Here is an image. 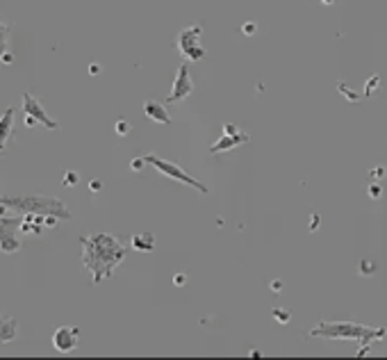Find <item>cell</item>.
I'll return each instance as SVG.
<instances>
[{
	"label": "cell",
	"mask_w": 387,
	"mask_h": 360,
	"mask_svg": "<svg viewBox=\"0 0 387 360\" xmlns=\"http://www.w3.org/2000/svg\"><path fill=\"white\" fill-rule=\"evenodd\" d=\"M82 267L91 271L94 283H100L105 278L114 276V269L123 262L128 246L121 244L119 237L96 233V235L82 237Z\"/></svg>",
	"instance_id": "cell-1"
},
{
	"label": "cell",
	"mask_w": 387,
	"mask_h": 360,
	"mask_svg": "<svg viewBox=\"0 0 387 360\" xmlns=\"http://www.w3.org/2000/svg\"><path fill=\"white\" fill-rule=\"evenodd\" d=\"M312 338H328V340H357L360 351L357 356L369 353V344L376 340H383L387 335V328H369L355 322H321L319 326L310 330Z\"/></svg>",
	"instance_id": "cell-2"
},
{
	"label": "cell",
	"mask_w": 387,
	"mask_h": 360,
	"mask_svg": "<svg viewBox=\"0 0 387 360\" xmlns=\"http://www.w3.org/2000/svg\"><path fill=\"white\" fill-rule=\"evenodd\" d=\"M0 203L9 208L12 215H53L68 221L73 215L62 198L43 196V194H25V196H0Z\"/></svg>",
	"instance_id": "cell-3"
},
{
	"label": "cell",
	"mask_w": 387,
	"mask_h": 360,
	"mask_svg": "<svg viewBox=\"0 0 387 360\" xmlns=\"http://www.w3.org/2000/svg\"><path fill=\"white\" fill-rule=\"evenodd\" d=\"M21 112H23V123H25L28 128L41 123V125H46L48 130H60V123H57L55 119H50V116H48V112L41 108V103L34 98V94H30V91H25V94H23Z\"/></svg>",
	"instance_id": "cell-4"
},
{
	"label": "cell",
	"mask_w": 387,
	"mask_h": 360,
	"mask_svg": "<svg viewBox=\"0 0 387 360\" xmlns=\"http://www.w3.org/2000/svg\"><path fill=\"white\" fill-rule=\"evenodd\" d=\"M146 164H153V167L158 169L160 173H164V176H169V178L178 180V183L189 185V187H194L196 192H200V194H208V192H210V189L205 187L203 183H198V180H196V178H192L187 171H185V169H180L178 164H173V162H166V160L158 158V155H146Z\"/></svg>",
	"instance_id": "cell-5"
},
{
	"label": "cell",
	"mask_w": 387,
	"mask_h": 360,
	"mask_svg": "<svg viewBox=\"0 0 387 360\" xmlns=\"http://www.w3.org/2000/svg\"><path fill=\"white\" fill-rule=\"evenodd\" d=\"M21 219L23 217H0V251L7 253V255H12V253H18L23 246L21 237H18V233H21Z\"/></svg>",
	"instance_id": "cell-6"
},
{
	"label": "cell",
	"mask_w": 387,
	"mask_h": 360,
	"mask_svg": "<svg viewBox=\"0 0 387 360\" xmlns=\"http://www.w3.org/2000/svg\"><path fill=\"white\" fill-rule=\"evenodd\" d=\"M200 35H203V28L200 25H192V28H185L178 37V50L183 53L187 60H203L205 57V48L200 46Z\"/></svg>",
	"instance_id": "cell-7"
},
{
	"label": "cell",
	"mask_w": 387,
	"mask_h": 360,
	"mask_svg": "<svg viewBox=\"0 0 387 360\" xmlns=\"http://www.w3.org/2000/svg\"><path fill=\"white\" fill-rule=\"evenodd\" d=\"M248 135L246 133H242V130L237 128V125H233V123H226L223 125V135L219 137V142H214L212 146H210V153H226V150H233V148H237L239 144H246L248 142Z\"/></svg>",
	"instance_id": "cell-8"
},
{
	"label": "cell",
	"mask_w": 387,
	"mask_h": 360,
	"mask_svg": "<svg viewBox=\"0 0 387 360\" xmlns=\"http://www.w3.org/2000/svg\"><path fill=\"white\" fill-rule=\"evenodd\" d=\"M192 91H194V80H192V75H189V66L183 64L178 69L173 87H171V94L166 96V103H180V100L187 98Z\"/></svg>",
	"instance_id": "cell-9"
},
{
	"label": "cell",
	"mask_w": 387,
	"mask_h": 360,
	"mask_svg": "<svg viewBox=\"0 0 387 360\" xmlns=\"http://www.w3.org/2000/svg\"><path fill=\"white\" fill-rule=\"evenodd\" d=\"M80 342V328L75 326H60L53 333V347L60 353H71Z\"/></svg>",
	"instance_id": "cell-10"
},
{
	"label": "cell",
	"mask_w": 387,
	"mask_h": 360,
	"mask_svg": "<svg viewBox=\"0 0 387 360\" xmlns=\"http://www.w3.org/2000/svg\"><path fill=\"white\" fill-rule=\"evenodd\" d=\"M14 119H16V108H7L0 116V150H5L7 142L14 133Z\"/></svg>",
	"instance_id": "cell-11"
},
{
	"label": "cell",
	"mask_w": 387,
	"mask_h": 360,
	"mask_svg": "<svg viewBox=\"0 0 387 360\" xmlns=\"http://www.w3.org/2000/svg\"><path fill=\"white\" fill-rule=\"evenodd\" d=\"M144 114H146V119L155 121V123H166V125L171 123L169 112H166V108L162 103H158V100H146L144 103Z\"/></svg>",
	"instance_id": "cell-12"
},
{
	"label": "cell",
	"mask_w": 387,
	"mask_h": 360,
	"mask_svg": "<svg viewBox=\"0 0 387 360\" xmlns=\"http://www.w3.org/2000/svg\"><path fill=\"white\" fill-rule=\"evenodd\" d=\"M18 333V319L16 317H3L0 315V344H9L16 340Z\"/></svg>",
	"instance_id": "cell-13"
},
{
	"label": "cell",
	"mask_w": 387,
	"mask_h": 360,
	"mask_svg": "<svg viewBox=\"0 0 387 360\" xmlns=\"http://www.w3.org/2000/svg\"><path fill=\"white\" fill-rule=\"evenodd\" d=\"M130 246L135 251H141V253H148L155 249V237L153 233H139V235H132L130 237Z\"/></svg>",
	"instance_id": "cell-14"
},
{
	"label": "cell",
	"mask_w": 387,
	"mask_h": 360,
	"mask_svg": "<svg viewBox=\"0 0 387 360\" xmlns=\"http://www.w3.org/2000/svg\"><path fill=\"white\" fill-rule=\"evenodd\" d=\"M7 35H9V28L5 23H0V55L7 50Z\"/></svg>",
	"instance_id": "cell-15"
},
{
	"label": "cell",
	"mask_w": 387,
	"mask_h": 360,
	"mask_svg": "<svg viewBox=\"0 0 387 360\" xmlns=\"http://www.w3.org/2000/svg\"><path fill=\"white\" fill-rule=\"evenodd\" d=\"M78 180H80V176H78L75 171H66L64 178H62V183H64V187H75Z\"/></svg>",
	"instance_id": "cell-16"
},
{
	"label": "cell",
	"mask_w": 387,
	"mask_h": 360,
	"mask_svg": "<svg viewBox=\"0 0 387 360\" xmlns=\"http://www.w3.org/2000/svg\"><path fill=\"white\" fill-rule=\"evenodd\" d=\"M114 130H116V135H121V137H123V135L130 133V123L125 119H121V121H116V123H114Z\"/></svg>",
	"instance_id": "cell-17"
},
{
	"label": "cell",
	"mask_w": 387,
	"mask_h": 360,
	"mask_svg": "<svg viewBox=\"0 0 387 360\" xmlns=\"http://www.w3.org/2000/svg\"><path fill=\"white\" fill-rule=\"evenodd\" d=\"M273 317H276L280 324H287V322H290V313H287L285 308H276V310H273Z\"/></svg>",
	"instance_id": "cell-18"
},
{
	"label": "cell",
	"mask_w": 387,
	"mask_h": 360,
	"mask_svg": "<svg viewBox=\"0 0 387 360\" xmlns=\"http://www.w3.org/2000/svg\"><path fill=\"white\" fill-rule=\"evenodd\" d=\"M374 271H376L374 262H365V260L360 262V274H374Z\"/></svg>",
	"instance_id": "cell-19"
},
{
	"label": "cell",
	"mask_w": 387,
	"mask_h": 360,
	"mask_svg": "<svg viewBox=\"0 0 387 360\" xmlns=\"http://www.w3.org/2000/svg\"><path fill=\"white\" fill-rule=\"evenodd\" d=\"M0 64H5V66H9V64H14V53H9V50H5L3 55H0Z\"/></svg>",
	"instance_id": "cell-20"
},
{
	"label": "cell",
	"mask_w": 387,
	"mask_h": 360,
	"mask_svg": "<svg viewBox=\"0 0 387 360\" xmlns=\"http://www.w3.org/2000/svg\"><path fill=\"white\" fill-rule=\"evenodd\" d=\"M146 164V158H137V160H132L130 162V169L132 171H141V167Z\"/></svg>",
	"instance_id": "cell-21"
},
{
	"label": "cell",
	"mask_w": 387,
	"mask_h": 360,
	"mask_svg": "<svg viewBox=\"0 0 387 360\" xmlns=\"http://www.w3.org/2000/svg\"><path fill=\"white\" fill-rule=\"evenodd\" d=\"M380 85V80H378V75H374V78H371V82H369V87H367V89H365V94L367 96H369L371 94V91H374L376 89V87H378Z\"/></svg>",
	"instance_id": "cell-22"
},
{
	"label": "cell",
	"mask_w": 387,
	"mask_h": 360,
	"mask_svg": "<svg viewBox=\"0 0 387 360\" xmlns=\"http://www.w3.org/2000/svg\"><path fill=\"white\" fill-rule=\"evenodd\" d=\"M89 189H91L94 194H98V192L102 189V183H100V180H91V183H89Z\"/></svg>",
	"instance_id": "cell-23"
},
{
	"label": "cell",
	"mask_w": 387,
	"mask_h": 360,
	"mask_svg": "<svg viewBox=\"0 0 387 360\" xmlns=\"http://www.w3.org/2000/svg\"><path fill=\"white\" fill-rule=\"evenodd\" d=\"M173 278H175V280H173V283H175V285H178V288H180V285H185V283H187V276H185V274H175V276H173Z\"/></svg>",
	"instance_id": "cell-24"
},
{
	"label": "cell",
	"mask_w": 387,
	"mask_h": 360,
	"mask_svg": "<svg viewBox=\"0 0 387 360\" xmlns=\"http://www.w3.org/2000/svg\"><path fill=\"white\" fill-rule=\"evenodd\" d=\"M369 196L371 198H378L380 196V187H378V185H371V187H369Z\"/></svg>",
	"instance_id": "cell-25"
},
{
	"label": "cell",
	"mask_w": 387,
	"mask_h": 360,
	"mask_svg": "<svg viewBox=\"0 0 387 360\" xmlns=\"http://www.w3.org/2000/svg\"><path fill=\"white\" fill-rule=\"evenodd\" d=\"M383 173H385V169H383V167H376V169H374V178H380Z\"/></svg>",
	"instance_id": "cell-26"
},
{
	"label": "cell",
	"mask_w": 387,
	"mask_h": 360,
	"mask_svg": "<svg viewBox=\"0 0 387 360\" xmlns=\"http://www.w3.org/2000/svg\"><path fill=\"white\" fill-rule=\"evenodd\" d=\"M98 71H100V66H98V64H91L89 66V73H98Z\"/></svg>",
	"instance_id": "cell-27"
},
{
	"label": "cell",
	"mask_w": 387,
	"mask_h": 360,
	"mask_svg": "<svg viewBox=\"0 0 387 360\" xmlns=\"http://www.w3.org/2000/svg\"><path fill=\"white\" fill-rule=\"evenodd\" d=\"M323 3H332V0H323Z\"/></svg>",
	"instance_id": "cell-28"
},
{
	"label": "cell",
	"mask_w": 387,
	"mask_h": 360,
	"mask_svg": "<svg viewBox=\"0 0 387 360\" xmlns=\"http://www.w3.org/2000/svg\"><path fill=\"white\" fill-rule=\"evenodd\" d=\"M0 196H3V194H0Z\"/></svg>",
	"instance_id": "cell-29"
}]
</instances>
